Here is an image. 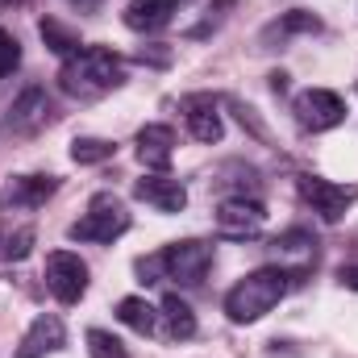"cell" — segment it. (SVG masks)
I'll list each match as a JSON object with an SVG mask.
<instances>
[{"instance_id":"cell-1","label":"cell","mask_w":358,"mask_h":358,"mask_svg":"<svg viewBox=\"0 0 358 358\" xmlns=\"http://www.w3.org/2000/svg\"><path fill=\"white\" fill-rule=\"evenodd\" d=\"M121 80H125V63L108 46H84L59 67V88L76 100H100L113 88H121Z\"/></svg>"},{"instance_id":"cell-2","label":"cell","mask_w":358,"mask_h":358,"mask_svg":"<svg viewBox=\"0 0 358 358\" xmlns=\"http://www.w3.org/2000/svg\"><path fill=\"white\" fill-rule=\"evenodd\" d=\"M296 287V279L283 267H259L250 271L246 279H238L229 292H225V317L234 325H250L259 317H267L271 308Z\"/></svg>"},{"instance_id":"cell-3","label":"cell","mask_w":358,"mask_h":358,"mask_svg":"<svg viewBox=\"0 0 358 358\" xmlns=\"http://www.w3.org/2000/svg\"><path fill=\"white\" fill-rule=\"evenodd\" d=\"M208 267H213V246H208V242H196V238L176 242V246H163V250L150 255V259H138V275H142L146 283L171 279L179 287H200L204 275H208Z\"/></svg>"},{"instance_id":"cell-4","label":"cell","mask_w":358,"mask_h":358,"mask_svg":"<svg viewBox=\"0 0 358 358\" xmlns=\"http://www.w3.org/2000/svg\"><path fill=\"white\" fill-rule=\"evenodd\" d=\"M129 229V213L113 192H96L88 204V213L67 229L76 242H117Z\"/></svg>"},{"instance_id":"cell-5","label":"cell","mask_w":358,"mask_h":358,"mask_svg":"<svg viewBox=\"0 0 358 358\" xmlns=\"http://www.w3.org/2000/svg\"><path fill=\"white\" fill-rule=\"evenodd\" d=\"M55 121V104H50V96L46 88H38V84H29V88L21 92L13 104H8V113H4V121H0V134H13V138H34L38 129H46Z\"/></svg>"},{"instance_id":"cell-6","label":"cell","mask_w":358,"mask_h":358,"mask_svg":"<svg viewBox=\"0 0 358 358\" xmlns=\"http://www.w3.org/2000/svg\"><path fill=\"white\" fill-rule=\"evenodd\" d=\"M42 279H46V287L59 304H80L84 292H88V263L71 250H55V255H46Z\"/></svg>"},{"instance_id":"cell-7","label":"cell","mask_w":358,"mask_h":358,"mask_svg":"<svg viewBox=\"0 0 358 358\" xmlns=\"http://www.w3.org/2000/svg\"><path fill=\"white\" fill-rule=\"evenodd\" d=\"M292 113H296V125L308 129V134H325V129H334V125L346 121L342 96L329 88H304L292 100Z\"/></svg>"},{"instance_id":"cell-8","label":"cell","mask_w":358,"mask_h":358,"mask_svg":"<svg viewBox=\"0 0 358 358\" xmlns=\"http://www.w3.org/2000/svg\"><path fill=\"white\" fill-rule=\"evenodd\" d=\"M300 196H304V204H308L321 221L338 225V221L346 217V208L358 200V187L355 183H334V179H321V176H304L300 179Z\"/></svg>"},{"instance_id":"cell-9","label":"cell","mask_w":358,"mask_h":358,"mask_svg":"<svg viewBox=\"0 0 358 358\" xmlns=\"http://www.w3.org/2000/svg\"><path fill=\"white\" fill-rule=\"evenodd\" d=\"M263 225H267V213L255 196H229L217 208V234L229 242H250L263 234Z\"/></svg>"},{"instance_id":"cell-10","label":"cell","mask_w":358,"mask_h":358,"mask_svg":"<svg viewBox=\"0 0 358 358\" xmlns=\"http://www.w3.org/2000/svg\"><path fill=\"white\" fill-rule=\"evenodd\" d=\"M271 259L300 283V279L308 275V267H313V259H317V238L296 225V229H287V234H279V238L271 242Z\"/></svg>"},{"instance_id":"cell-11","label":"cell","mask_w":358,"mask_h":358,"mask_svg":"<svg viewBox=\"0 0 358 358\" xmlns=\"http://www.w3.org/2000/svg\"><path fill=\"white\" fill-rule=\"evenodd\" d=\"M55 192H59V179L55 176H17V179L4 183V192H0V208L34 213V208H42Z\"/></svg>"},{"instance_id":"cell-12","label":"cell","mask_w":358,"mask_h":358,"mask_svg":"<svg viewBox=\"0 0 358 358\" xmlns=\"http://www.w3.org/2000/svg\"><path fill=\"white\" fill-rule=\"evenodd\" d=\"M63 346H67L63 321H59L55 313H42V317H34V325L25 329V338H21V346H17V358H46V355H55V350H63Z\"/></svg>"},{"instance_id":"cell-13","label":"cell","mask_w":358,"mask_h":358,"mask_svg":"<svg viewBox=\"0 0 358 358\" xmlns=\"http://www.w3.org/2000/svg\"><path fill=\"white\" fill-rule=\"evenodd\" d=\"M183 121H187V134L196 138V142H221V134H225V121H221V113H217V100L213 96H187L183 100Z\"/></svg>"},{"instance_id":"cell-14","label":"cell","mask_w":358,"mask_h":358,"mask_svg":"<svg viewBox=\"0 0 358 358\" xmlns=\"http://www.w3.org/2000/svg\"><path fill=\"white\" fill-rule=\"evenodd\" d=\"M187 0H129L125 8V25L138 29V34H159L176 21V13Z\"/></svg>"},{"instance_id":"cell-15","label":"cell","mask_w":358,"mask_h":358,"mask_svg":"<svg viewBox=\"0 0 358 358\" xmlns=\"http://www.w3.org/2000/svg\"><path fill=\"white\" fill-rule=\"evenodd\" d=\"M134 196L146 200V204L159 208V213H183V208H187V192H183V183H179V179H167V176L138 179V183H134Z\"/></svg>"},{"instance_id":"cell-16","label":"cell","mask_w":358,"mask_h":358,"mask_svg":"<svg viewBox=\"0 0 358 358\" xmlns=\"http://www.w3.org/2000/svg\"><path fill=\"white\" fill-rule=\"evenodd\" d=\"M176 155V129L171 125H142L138 129V159L150 171H167Z\"/></svg>"},{"instance_id":"cell-17","label":"cell","mask_w":358,"mask_h":358,"mask_svg":"<svg viewBox=\"0 0 358 358\" xmlns=\"http://www.w3.org/2000/svg\"><path fill=\"white\" fill-rule=\"evenodd\" d=\"M159 317H163V338L167 342H187L196 334V313H192V304L183 296H176V292L163 296V313Z\"/></svg>"},{"instance_id":"cell-18","label":"cell","mask_w":358,"mask_h":358,"mask_svg":"<svg viewBox=\"0 0 358 358\" xmlns=\"http://www.w3.org/2000/svg\"><path fill=\"white\" fill-rule=\"evenodd\" d=\"M117 321L129 325V329L142 334V338L159 329V313H155V304H146L142 296H125V300H117Z\"/></svg>"},{"instance_id":"cell-19","label":"cell","mask_w":358,"mask_h":358,"mask_svg":"<svg viewBox=\"0 0 358 358\" xmlns=\"http://www.w3.org/2000/svg\"><path fill=\"white\" fill-rule=\"evenodd\" d=\"M321 29V17H313V13H304V8H296V13H287V17H279V21H271L267 29H263V42H283V38H292V34H317Z\"/></svg>"},{"instance_id":"cell-20","label":"cell","mask_w":358,"mask_h":358,"mask_svg":"<svg viewBox=\"0 0 358 358\" xmlns=\"http://www.w3.org/2000/svg\"><path fill=\"white\" fill-rule=\"evenodd\" d=\"M38 34H42V42H46L55 55H63V59H71L76 50H84V46H80V34L67 29V25L55 21V17H42V21H38Z\"/></svg>"},{"instance_id":"cell-21","label":"cell","mask_w":358,"mask_h":358,"mask_svg":"<svg viewBox=\"0 0 358 358\" xmlns=\"http://www.w3.org/2000/svg\"><path fill=\"white\" fill-rule=\"evenodd\" d=\"M113 142H104V138H76L71 142V159L80 163V167H92V163H104V159H113Z\"/></svg>"},{"instance_id":"cell-22","label":"cell","mask_w":358,"mask_h":358,"mask_svg":"<svg viewBox=\"0 0 358 358\" xmlns=\"http://www.w3.org/2000/svg\"><path fill=\"white\" fill-rule=\"evenodd\" d=\"M88 350H92V358H129L125 346L108 329H88Z\"/></svg>"},{"instance_id":"cell-23","label":"cell","mask_w":358,"mask_h":358,"mask_svg":"<svg viewBox=\"0 0 358 358\" xmlns=\"http://www.w3.org/2000/svg\"><path fill=\"white\" fill-rule=\"evenodd\" d=\"M29 246H34V229H17V234H8V238L0 242V259L21 263V259L29 255Z\"/></svg>"},{"instance_id":"cell-24","label":"cell","mask_w":358,"mask_h":358,"mask_svg":"<svg viewBox=\"0 0 358 358\" xmlns=\"http://www.w3.org/2000/svg\"><path fill=\"white\" fill-rule=\"evenodd\" d=\"M17 67H21V42H17L8 29H0V80L13 76Z\"/></svg>"},{"instance_id":"cell-25","label":"cell","mask_w":358,"mask_h":358,"mask_svg":"<svg viewBox=\"0 0 358 358\" xmlns=\"http://www.w3.org/2000/svg\"><path fill=\"white\" fill-rule=\"evenodd\" d=\"M338 279H342L346 287H355V292H358V263H350V267H342V271H338Z\"/></svg>"},{"instance_id":"cell-26","label":"cell","mask_w":358,"mask_h":358,"mask_svg":"<svg viewBox=\"0 0 358 358\" xmlns=\"http://www.w3.org/2000/svg\"><path fill=\"white\" fill-rule=\"evenodd\" d=\"M271 88L283 92V88H287V76H283V71H275V76H271Z\"/></svg>"},{"instance_id":"cell-27","label":"cell","mask_w":358,"mask_h":358,"mask_svg":"<svg viewBox=\"0 0 358 358\" xmlns=\"http://www.w3.org/2000/svg\"><path fill=\"white\" fill-rule=\"evenodd\" d=\"M67 4H76V8H100L104 0H67Z\"/></svg>"}]
</instances>
